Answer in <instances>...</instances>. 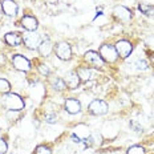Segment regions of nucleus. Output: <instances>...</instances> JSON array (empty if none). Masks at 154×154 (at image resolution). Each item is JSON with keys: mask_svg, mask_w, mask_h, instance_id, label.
Here are the masks:
<instances>
[{"mask_svg": "<svg viewBox=\"0 0 154 154\" xmlns=\"http://www.w3.org/2000/svg\"><path fill=\"white\" fill-rule=\"evenodd\" d=\"M3 105L11 112H20L24 109V101L20 96L15 93H7L3 100Z\"/></svg>", "mask_w": 154, "mask_h": 154, "instance_id": "nucleus-1", "label": "nucleus"}, {"mask_svg": "<svg viewBox=\"0 0 154 154\" xmlns=\"http://www.w3.org/2000/svg\"><path fill=\"white\" fill-rule=\"evenodd\" d=\"M100 56L102 57V60L106 63H114L117 60L118 54L117 51L113 45H109V44H105L100 48Z\"/></svg>", "mask_w": 154, "mask_h": 154, "instance_id": "nucleus-2", "label": "nucleus"}, {"mask_svg": "<svg viewBox=\"0 0 154 154\" xmlns=\"http://www.w3.org/2000/svg\"><path fill=\"white\" fill-rule=\"evenodd\" d=\"M12 64L17 70L20 72H28L31 69V63L27 57L21 56V54H14L12 56Z\"/></svg>", "mask_w": 154, "mask_h": 154, "instance_id": "nucleus-3", "label": "nucleus"}, {"mask_svg": "<svg viewBox=\"0 0 154 154\" xmlns=\"http://www.w3.org/2000/svg\"><path fill=\"white\" fill-rule=\"evenodd\" d=\"M23 41L29 49H37L38 45L41 44L40 35H37L36 32H28V33H24Z\"/></svg>", "mask_w": 154, "mask_h": 154, "instance_id": "nucleus-4", "label": "nucleus"}, {"mask_svg": "<svg viewBox=\"0 0 154 154\" xmlns=\"http://www.w3.org/2000/svg\"><path fill=\"white\" fill-rule=\"evenodd\" d=\"M89 112L92 114H96V116H102L108 112V105L105 101L102 100H94L89 104Z\"/></svg>", "mask_w": 154, "mask_h": 154, "instance_id": "nucleus-5", "label": "nucleus"}, {"mask_svg": "<svg viewBox=\"0 0 154 154\" xmlns=\"http://www.w3.org/2000/svg\"><path fill=\"white\" fill-rule=\"evenodd\" d=\"M114 48H116V51H117V54L120 57H122V59H126L131 53V51H133V45L126 40H120L116 44Z\"/></svg>", "mask_w": 154, "mask_h": 154, "instance_id": "nucleus-6", "label": "nucleus"}, {"mask_svg": "<svg viewBox=\"0 0 154 154\" xmlns=\"http://www.w3.org/2000/svg\"><path fill=\"white\" fill-rule=\"evenodd\" d=\"M56 54L60 60H69L72 56V48L66 41H61L56 48Z\"/></svg>", "mask_w": 154, "mask_h": 154, "instance_id": "nucleus-7", "label": "nucleus"}, {"mask_svg": "<svg viewBox=\"0 0 154 154\" xmlns=\"http://www.w3.org/2000/svg\"><path fill=\"white\" fill-rule=\"evenodd\" d=\"M85 60L89 64L94 65L96 68H101V66H104V60H102V57L97 52H94V51H88V52L85 53Z\"/></svg>", "mask_w": 154, "mask_h": 154, "instance_id": "nucleus-8", "label": "nucleus"}, {"mask_svg": "<svg viewBox=\"0 0 154 154\" xmlns=\"http://www.w3.org/2000/svg\"><path fill=\"white\" fill-rule=\"evenodd\" d=\"M113 15L116 19H118L120 21H129L131 17V12L130 9L122 7V5H117L113 9Z\"/></svg>", "mask_w": 154, "mask_h": 154, "instance_id": "nucleus-9", "label": "nucleus"}, {"mask_svg": "<svg viewBox=\"0 0 154 154\" xmlns=\"http://www.w3.org/2000/svg\"><path fill=\"white\" fill-rule=\"evenodd\" d=\"M64 106H65V110L70 114H77L81 112V104L77 98H68Z\"/></svg>", "mask_w": 154, "mask_h": 154, "instance_id": "nucleus-10", "label": "nucleus"}, {"mask_svg": "<svg viewBox=\"0 0 154 154\" xmlns=\"http://www.w3.org/2000/svg\"><path fill=\"white\" fill-rule=\"evenodd\" d=\"M2 9L7 16H15L17 14V4L14 0H3Z\"/></svg>", "mask_w": 154, "mask_h": 154, "instance_id": "nucleus-11", "label": "nucleus"}, {"mask_svg": "<svg viewBox=\"0 0 154 154\" xmlns=\"http://www.w3.org/2000/svg\"><path fill=\"white\" fill-rule=\"evenodd\" d=\"M64 81H65L66 86H69L70 89H76L80 85V77L77 75V72H68L65 75Z\"/></svg>", "mask_w": 154, "mask_h": 154, "instance_id": "nucleus-12", "label": "nucleus"}, {"mask_svg": "<svg viewBox=\"0 0 154 154\" xmlns=\"http://www.w3.org/2000/svg\"><path fill=\"white\" fill-rule=\"evenodd\" d=\"M21 25H23L24 29L29 31V32H35L37 29V20L33 17V16H24L21 19Z\"/></svg>", "mask_w": 154, "mask_h": 154, "instance_id": "nucleus-13", "label": "nucleus"}, {"mask_svg": "<svg viewBox=\"0 0 154 154\" xmlns=\"http://www.w3.org/2000/svg\"><path fill=\"white\" fill-rule=\"evenodd\" d=\"M4 40H5V43H7L8 45L19 47L21 44V41H23V37H21L19 33H16V32H8V33L5 35Z\"/></svg>", "mask_w": 154, "mask_h": 154, "instance_id": "nucleus-14", "label": "nucleus"}, {"mask_svg": "<svg viewBox=\"0 0 154 154\" xmlns=\"http://www.w3.org/2000/svg\"><path fill=\"white\" fill-rule=\"evenodd\" d=\"M38 52H40L41 56H44V57H47V56H49L51 53H52V49H53V45H52V43H51L49 40H44L43 43L38 45Z\"/></svg>", "mask_w": 154, "mask_h": 154, "instance_id": "nucleus-15", "label": "nucleus"}, {"mask_svg": "<svg viewBox=\"0 0 154 154\" xmlns=\"http://www.w3.org/2000/svg\"><path fill=\"white\" fill-rule=\"evenodd\" d=\"M77 75H79L80 80H84V81H88V80L92 79V72H91V70H89L88 68H81V69H79Z\"/></svg>", "mask_w": 154, "mask_h": 154, "instance_id": "nucleus-16", "label": "nucleus"}, {"mask_svg": "<svg viewBox=\"0 0 154 154\" xmlns=\"http://www.w3.org/2000/svg\"><path fill=\"white\" fill-rule=\"evenodd\" d=\"M52 86L56 91H64V89L66 88V84H65V81L61 79H56V80H53L52 81Z\"/></svg>", "mask_w": 154, "mask_h": 154, "instance_id": "nucleus-17", "label": "nucleus"}, {"mask_svg": "<svg viewBox=\"0 0 154 154\" xmlns=\"http://www.w3.org/2000/svg\"><path fill=\"white\" fill-rule=\"evenodd\" d=\"M11 89V84L5 79H0V93H8Z\"/></svg>", "mask_w": 154, "mask_h": 154, "instance_id": "nucleus-18", "label": "nucleus"}, {"mask_svg": "<svg viewBox=\"0 0 154 154\" xmlns=\"http://www.w3.org/2000/svg\"><path fill=\"white\" fill-rule=\"evenodd\" d=\"M126 154H145V149L142 146H131L128 149Z\"/></svg>", "mask_w": 154, "mask_h": 154, "instance_id": "nucleus-19", "label": "nucleus"}, {"mask_svg": "<svg viewBox=\"0 0 154 154\" xmlns=\"http://www.w3.org/2000/svg\"><path fill=\"white\" fill-rule=\"evenodd\" d=\"M138 8H140V11L145 15H152L153 11H154V7H152V5H146V4H140Z\"/></svg>", "mask_w": 154, "mask_h": 154, "instance_id": "nucleus-20", "label": "nucleus"}, {"mask_svg": "<svg viewBox=\"0 0 154 154\" xmlns=\"http://www.w3.org/2000/svg\"><path fill=\"white\" fill-rule=\"evenodd\" d=\"M38 72H40L41 75H44V76H49L51 75V69H49V66H48L47 64H40V65H38Z\"/></svg>", "mask_w": 154, "mask_h": 154, "instance_id": "nucleus-21", "label": "nucleus"}, {"mask_svg": "<svg viewBox=\"0 0 154 154\" xmlns=\"http://www.w3.org/2000/svg\"><path fill=\"white\" fill-rule=\"evenodd\" d=\"M36 154H52V152H51V149L47 146H37Z\"/></svg>", "mask_w": 154, "mask_h": 154, "instance_id": "nucleus-22", "label": "nucleus"}, {"mask_svg": "<svg viewBox=\"0 0 154 154\" xmlns=\"http://www.w3.org/2000/svg\"><path fill=\"white\" fill-rule=\"evenodd\" d=\"M136 66H137L138 70H146L149 65H147V63L145 61V60H138V61L136 63Z\"/></svg>", "mask_w": 154, "mask_h": 154, "instance_id": "nucleus-23", "label": "nucleus"}, {"mask_svg": "<svg viewBox=\"0 0 154 154\" xmlns=\"http://www.w3.org/2000/svg\"><path fill=\"white\" fill-rule=\"evenodd\" d=\"M145 44H146V47L149 48V49H152L154 51V35H152V36H149L145 40Z\"/></svg>", "mask_w": 154, "mask_h": 154, "instance_id": "nucleus-24", "label": "nucleus"}, {"mask_svg": "<svg viewBox=\"0 0 154 154\" xmlns=\"http://www.w3.org/2000/svg\"><path fill=\"white\" fill-rule=\"evenodd\" d=\"M8 149V145L4 140H0V154H5Z\"/></svg>", "mask_w": 154, "mask_h": 154, "instance_id": "nucleus-25", "label": "nucleus"}, {"mask_svg": "<svg viewBox=\"0 0 154 154\" xmlns=\"http://www.w3.org/2000/svg\"><path fill=\"white\" fill-rule=\"evenodd\" d=\"M45 121L49 124H54L57 121V116L56 114H47L45 116Z\"/></svg>", "mask_w": 154, "mask_h": 154, "instance_id": "nucleus-26", "label": "nucleus"}, {"mask_svg": "<svg viewBox=\"0 0 154 154\" xmlns=\"http://www.w3.org/2000/svg\"><path fill=\"white\" fill-rule=\"evenodd\" d=\"M130 126L133 128V129L136 130V131H142V126H140V125L137 124L136 121H133V122H130Z\"/></svg>", "mask_w": 154, "mask_h": 154, "instance_id": "nucleus-27", "label": "nucleus"}, {"mask_svg": "<svg viewBox=\"0 0 154 154\" xmlns=\"http://www.w3.org/2000/svg\"><path fill=\"white\" fill-rule=\"evenodd\" d=\"M72 140H73V142H76V143L81 142V138H80V137H76V134H73L72 136Z\"/></svg>", "mask_w": 154, "mask_h": 154, "instance_id": "nucleus-28", "label": "nucleus"}, {"mask_svg": "<svg viewBox=\"0 0 154 154\" xmlns=\"http://www.w3.org/2000/svg\"><path fill=\"white\" fill-rule=\"evenodd\" d=\"M47 3H49V4H56L57 3V0H45Z\"/></svg>", "mask_w": 154, "mask_h": 154, "instance_id": "nucleus-29", "label": "nucleus"}, {"mask_svg": "<svg viewBox=\"0 0 154 154\" xmlns=\"http://www.w3.org/2000/svg\"><path fill=\"white\" fill-rule=\"evenodd\" d=\"M150 120L153 121V124H154V116H152V117H150Z\"/></svg>", "mask_w": 154, "mask_h": 154, "instance_id": "nucleus-30", "label": "nucleus"}]
</instances>
